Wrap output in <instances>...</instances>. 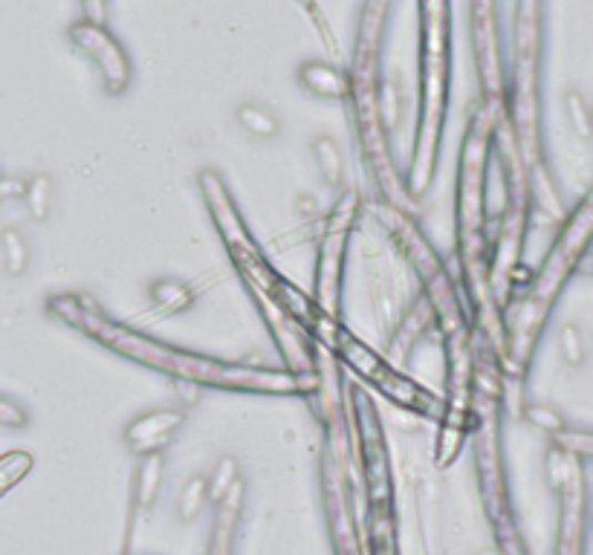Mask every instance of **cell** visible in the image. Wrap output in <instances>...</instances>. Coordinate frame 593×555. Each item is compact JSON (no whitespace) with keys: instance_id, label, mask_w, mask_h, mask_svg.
Segmentation results:
<instances>
[{"instance_id":"14","label":"cell","mask_w":593,"mask_h":555,"mask_svg":"<svg viewBox=\"0 0 593 555\" xmlns=\"http://www.w3.org/2000/svg\"><path fill=\"white\" fill-rule=\"evenodd\" d=\"M3 246H7V270L12 275H21L27 270V243L18 232L3 234Z\"/></svg>"},{"instance_id":"15","label":"cell","mask_w":593,"mask_h":555,"mask_svg":"<svg viewBox=\"0 0 593 555\" xmlns=\"http://www.w3.org/2000/svg\"><path fill=\"white\" fill-rule=\"evenodd\" d=\"M567 113H571V122L576 128V133L582 139H591V110H587V102L579 93L567 95Z\"/></svg>"},{"instance_id":"16","label":"cell","mask_w":593,"mask_h":555,"mask_svg":"<svg viewBox=\"0 0 593 555\" xmlns=\"http://www.w3.org/2000/svg\"><path fill=\"white\" fill-rule=\"evenodd\" d=\"M27 423H30L27 411H23L21 405H16L12 400H3V396H0V425H3V428H23Z\"/></svg>"},{"instance_id":"17","label":"cell","mask_w":593,"mask_h":555,"mask_svg":"<svg viewBox=\"0 0 593 555\" xmlns=\"http://www.w3.org/2000/svg\"><path fill=\"white\" fill-rule=\"evenodd\" d=\"M23 191H27V183H23V180H18V176H9V180H0V200L23 198Z\"/></svg>"},{"instance_id":"8","label":"cell","mask_w":593,"mask_h":555,"mask_svg":"<svg viewBox=\"0 0 593 555\" xmlns=\"http://www.w3.org/2000/svg\"><path fill=\"white\" fill-rule=\"evenodd\" d=\"M23 198H27V205H30V214L36 220H44L50 214L52 205V180L47 174L32 176L30 183H27V191H23Z\"/></svg>"},{"instance_id":"1","label":"cell","mask_w":593,"mask_h":555,"mask_svg":"<svg viewBox=\"0 0 593 555\" xmlns=\"http://www.w3.org/2000/svg\"><path fill=\"white\" fill-rule=\"evenodd\" d=\"M70 38H73V44L79 47L84 56H90V59L96 61L108 93L119 95L128 88V81H131V61H128L122 44L104 30L102 23H73V27H70Z\"/></svg>"},{"instance_id":"10","label":"cell","mask_w":593,"mask_h":555,"mask_svg":"<svg viewBox=\"0 0 593 555\" xmlns=\"http://www.w3.org/2000/svg\"><path fill=\"white\" fill-rule=\"evenodd\" d=\"M32 468V457L30 454H7V457H0V495L9 490V486H16L27 472Z\"/></svg>"},{"instance_id":"13","label":"cell","mask_w":593,"mask_h":555,"mask_svg":"<svg viewBox=\"0 0 593 555\" xmlns=\"http://www.w3.org/2000/svg\"><path fill=\"white\" fill-rule=\"evenodd\" d=\"M559 347H562V356L567 365L579 367L585 362V344H582V336L573 324H564L562 333H559Z\"/></svg>"},{"instance_id":"9","label":"cell","mask_w":593,"mask_h":555,"mask_svg":"<svg viewBox=\"0 0 593 555\" xmlns=\"http://www.w3.org/2000/svg\"><path fill=\"white\" fill-rule=\"evenodd\" d=\"M160 481H162V454H151V457H145V463H142L140 468V490H137V495H140L142 509L151 506L157 490H160Z\"/></svg>"},{"instance_id":"11","label":"cell","mask_w":593,"mask_h":555,"mask_svg":"<svg viewBox=\"0 0 593 555\" xmlns=\"http://www.w3.org/2000/svg\"><path fill=\"white\" fill-rule=\"evenodd\" d=\"M209 497V492H205V477H191L189 483L183 486V492H180V518L183 521H191L194 515L200 512V506H203V501Z\"/></svg>"},{"instance_id":"4","label":"cell","mask_w":593,"mask_h":555,"mask_svg":"<svg viewBox=\"0 0 593 555\" xmlns=\"http://www.w3.org/2000/svg\"><path fill=\"white\" fill-rule=\"evenodd\" d=\"M151 299L160 310L165 313H183L194 304V293H191V286L183 284V281H171V278H162L151 286Z\"/></svg>"},{"instance_id":"2","label":"cell","mask_w":593,"mask_h":555,"mask_svg":"<svg viewBox=\"0 0 593 555\" xmlns=\"http://www.w3.org/2000/svg\"><path fill=\"white\" fill-rule=\"evenodd\" d=\"M185 423V414L180 408H160L151 414L137 416L125 428V443L133 454L151 457L169 446L174 432Z\"/></svg>"},{"instance_id":"7","label":"cell","mask_w":593,"mask_h":555,"mask_svg":"<svg viewBox=\"0 0 593 555\" xmlns=\"http://www.w3.org/2000/svg\"><path fill=\"white\" fill-rule=\"evenodd\" d=\"M234 486H238V463H234V457H223L218 463V468H214V475L205 477V492H209L212 501L220 504Z\"/></svg>"},{"instance_id":"18","label":"cell","mask_w":593,"mask_h":555,"mask_svg":"<svg viewBox=\"0 0 593 555\" xmlns=\"http://www.w3.org/2000/svg\"><path fill=\"white\" fill-rule=\"evenodd\" d=\"M382 117H389V124L396 122V93H394V88H382Z\"/></svg>"},{"instance_id":"12","label":"cell","mask_w":593,"mask_h":555,"mask_svg":"<svg viewBox=\"0 0 593 555\" xmlns=\"http://www.w3.org/2000/svg\"><path fill=\"white\" fill-rule=\"evenodd\" d=\"M527 420L533 425H539L542 432L553 434V437H556L559 432H564V428H567V423H564V416L559 414L556 408H550V405H542V402H533V405H527Z\"/></svg>"},{"instance_id":"6","label":"cell","mask_w":593,"mask_h":555,"mask_svg":"<svg viewBox=\"0 0 593 555\" xmlns=\"http://www.w3.org/2000/svg\"><path fill=\"white\" fill-rule=\"evenodd\" d=\"M313 157L315 165L322 171V176L328 180V185L342 183V154H339L336 142L330 137H319L313 142Z\"/></svg>"},{"instance_id":"5","label":"cell","mask_w":593,"mask_h":555,"mask_svg":"<svg viewBox=\"0 0 593 555\" xmlns=\"http://www.w3.org/2000/svg\"><path fill=\"white\" fill-rule=\"evenodd\" d=\"M238 122L247 133H252L255 139H272L279 137L281 122L272 110L261 108V104H241L238 108Z\"/></svg>"},{"instance_id":"3","label":"cell","mask_w":593,"mask_h":555,"mask_svg":"<svg viewBox=\"0 0 593 555\" xmlns=\"http://www.w3.org/2000/svg\"><path fill=\"white\" fill-rule=\"evenodd\" d=\"M301 88L310 90L313 95H324V99H344L351 93V79L336 70V67L322 64V61H308L299 70Z\"/></svg>"}]
</instances>
